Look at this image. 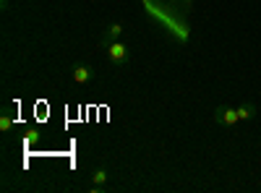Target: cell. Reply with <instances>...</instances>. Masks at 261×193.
<instances>
[{
    "instance_id": "cell-1",
    "label": "cell",
    "mask_w": 261,
    "mask_h": 193,
    "mask_svg": "<svg viewBox=\"0 0 261 193\" xmlns=\"http://www.w3.org/2000/svg\"><path fill=\"white\" fill-rule=\"evenodd\" d=\"M102 47L107 50V58H110V63H113V66H125V63H128V58H130L128 47L123 45L120 39H115V42H105Z\"/></svg>"
},
{
    "instance_id": "cell-2",
    "label": "cell",
    "mask_w": 261,
    "mask_h": 193,
    "mask_svg": "<svg viewBox=\"0 0 261 193\" xmlns=\"http://www.w3.org/2000/svg\"><path fill=\"white\" fill-rule=\"evenodd\" d=\"M214 120L220 123V125H225V128H232L238 120H241V118H238V107H225V104H220V107L214 110Z\"/></svg>"
},
{
    "instance_id": "cell-3",
    "label": "cell",
    "mask_w": 261,
    "mask_h": 193,
    "mask_svg": "<svg viewBox=\"0 0 261 193\" xmlns=\"http://www.w3.org/2000/svg\"><path fill=\"white\" fill-rule=\"evenodd\" d=\"M73 73V81L76 84H89L92 81V76H94V71H92V66H89V63H76V66L71 68Z\"/></svg>"
},
{
    "instance_id": "cell-4",
    "label": "cell",
    "mask_w": 261,
    "mask_h": 193,
    "mask_svg": "<svg viewBox=\"0 0 261 193\" xmlns=\"http://www.w3.org/2000/svg\"><path fill=\"white\" fill-rule=\"evenodd\" d=\"M123 32H125V26L120 24V21H113V24L107 26L105 37L99 39V45H105V42H115V39H120V37H123Z\"/></svg>"
},
{
    "instance_id": "cell-5",
    "label": "cell",
    "mask_w": 261,
    "mask_h": 193,
    "mask_svg": "<svg viewBox=\"0 0 261 193\" xmlns=\"http://www.w3.org/2000/svg\"><path fill=\"white\" fill-rule=\"evenodd\" d=\"M238 118L241 120H253L256 118V104L253 102H243L241 107H238Z\"/></svg>"
},
{
    "instance_id": "cell-6",
    "label": "cell",
    "mask_w": 261,
    "mask_h": 193,
    "mask_svg": "<svg viewBox=\"0 0 261 193\" xmlns=\"http://www.w3.org/2000/svg\"><path fill=\"white\" fill-rule=\"evenodd\" d=\"M92 180L97 183V185H107V170H94V175H92Z\"/></svg>"
},
{
    "instance_id": "cell-7",
    "label": "cell",
    "mask_w": 261,
    "mask_h": 193,
    "mask_svg": "<svg viewBox=\"0 0 261 193\" xmlns=\"http://www.w3.org/2000/svg\"><path fill=\"white\" fill-rule=\"evenodd\" d=\"M13 125V120H11V115H3L0 118V131H8V128Z\"/></svg>"
}]
</instances>
